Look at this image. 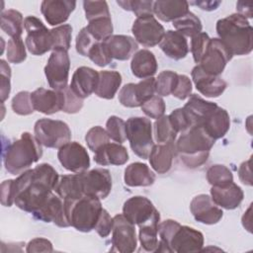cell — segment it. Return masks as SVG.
<instances>
[{
    "label": "cell",
    "mask_w": 253,
    "mask_h": 253,
    "mask_svg": "<svg viewBox=\"0 0 253 253\" xmlns=\"http://www.w3.org/2000/svg\"><path fill=\"white\" fill-rule=\"evenodd\" d=\"M112 248L111 251L120 253L134 252L137 245L134 224L129 222L124 214L114 216L112 229Z\"/></svg>",
    "instance_id": "obj_11"
},
{
    "label": "cell",
    "mask_w": 253,
    "mask_h": 253,
    "mask_svg": "<svg viewBox=\"0 0 253 253\" xmlns=\"http://www.w3.org/2000/svg\"><path fill=\"white\" fill-rule=\"evenodd\" d=\"M158 68L155 55L148 49L137 50L131 58L130 69L132 74L137 78L152 77Z\"/></svg>",
    "instance_id": "obj_28"
},
{
    "label": "cell",
    "mask_w": 253,
    "mask_h": 253,
    "mask_svg": "<svg viewBox=\"0 0 253 253\" xmlns=\"http://www.w3.org/2000/svg\"><path fill=\"white\" fill-rule=\"evenodd\" d=\"M54 191L63 201L75 200L84 196L79 173L59 176Z\"/></svg>",
    "instance_id": "obj_32"
},
{
    "label": "cell",
    "mask_w": 253,
    "mask_h": 253,
    "mask_svg": "<svg viewBox=\"0 0 253 253\" xmlns=\"http://www.w3.org/2000/svg\"><path fill=\"white\" fill-rule=\"evenodd\" d=\"M117 3L124 10L133 12L136 18L145 15H153L154 1L151 0H118Z\"/></svg>",
    "instance_id": "obj_41"
},
{
    "label": "cell",
    "mask_w": 253,
    "mask_h": 253,
    "mask_svg": "<svg viewBox=\"0 0 253 253\" xmlns=\"http://www.w3.org/2000/svg\"><path fill=\"white\" fill-rule=\"evenodd\" d=\"M103 43L111 58L117 60H127L138 49L136 41L126 35H112Z\"/></svg>",
    "instance_id": "obj_22"
},
{
    "label": "cell",
    "mask_w": 253,
    "mask_h": 253,
    "mask_svg": "<svg viewBox=\"0 0 253 253\" xmlns=\"http://www.w3.org/2000/svg\"><path fill=\"white\" fill-rule=\"evenodd\" d=\"M210 41H211L210 36L205 32H201V33L195 35L194 37H192L191 52L193 54V58H194L195 62H197V63L200 62L201 58L203 57L204 53L206 52V50L208 48Z\"/></svg>",
    "instance_id": "obj_50"
},
{
    "label": "cell",
    "mask_w": 253,
    "mask_h": 253,
    "mask_svg": "<svg viewBox=\"0 0 253 253\" xmlns=\"http://www.w3.org/2000/svg\"><path fill=\"white\" fill-rule=\"evenodd\" d=\"M189 12V2L184 0L154 1L153 14L163 22H173Z\"/></svg>",
    "instance_id": "obj_29"
},
{
    "label": "cell",
    "mask_w": 253,
    "mask_h": 253,
    "mask_svg": "<svg viewBox=\"0 0 253 253\" xmlns=\"http://www.w3.org/2000/svg\"><path fill=\"white\" fill-rule=\"evenodd\" d=\"M63 203L70 226L81 232H90L95 228L103 211L100 199L84 195L75 200H64Z\"/></svg>",
    "instance_id": "obj_4"
},
{
    "label": "cell",
    "mask_w": 253,
    "mask_h": 253,
    "mask_svg": "<svg viewBox=\"0 0 253 253\" xmlns=\"http://www.w3.org/2000/svg\"><path fill=\"white\" fill-rule=\"evenodd\" d=\"M217 107L213 102L206 101L197 94L189 97L188 102L183 107L190 123L193 126H201L206 118Z\"/></svg>",
    "instance_id": "obj_25"
},
{
    "label": "cell",
    "mask_w": 253,
    "mask_h": 253,
    "mask_svg": "<svg viewBox=\"0 0 253 253\" xmlns=\"http://www.w3.org/2000/svg\"><path fill=\"white\" fill-rule=\"evenodd\" d=\"M42 155L40 141L30 132H23L21 137L11 142L4 152L5 169L12 175H20L30 169Z\"/></svg>",
    "instance_id": "obj_3"
},
{
    "label": "cell",
    "mask_w": 253,
    "mask_h": 253,
    "mask_svg": "<svg viewBox=\"0 0 253 253\" xmlns=\"http://www.w3.org/2000/svg\"><path fill=\"white\" fill-rule=\"evenodd\" d=\"M26 44L21 37L11 38L7 43V59L11 63L19 64L22 63L26 57Z\"/></svg>",
    "instance_id": "obj_42"
},
{
    "label": "cell",
    "mask_w": 253,
    "mask_h": 253,
    "mask_svg": "<svg viewBox=\"0 0 253 253\" xmlns=\"http://www.w3.org/2000/svg\"><path fill=\"white\" fill-rule=\"evenodd\" d=\"M85 141L89 149L95 153L101 146L110 141V137L105 128L100 126H96L87 131Z\"/></svg>",
    "instance_id": "obj_44"
},
{
    "label": "cell",
    "mask_w": 253,
    "mask_h": 253,
    "mask_svg": "<svg viewBox=\"0 0 253 253\" xmlns=\"http://www.w3.org/2000/svg\"><path fill=\"white\" fill-rule=\"evenodd\" d=\"M180 223L173 219H166L158 224L159 246L157 252H172L170 248V241L175 231L180 227Z\"/></svg>",
    "instance_id": "obj_36"
},
{
    "label": "cell",
    "mask_w": 253,
    "mask_h": 253,
    "mask_svg": "<svg viewBox=\"0 0 253 253\" xmlns=\"http://www.w3.org/2000/svg\"><path fill=\"white\" fill-rule=\"evenodd\" d=\"M211 197L219 208L234 210L243 201L244 193L237 184L230 182L222 186H211Z\"/></svg>",
    "instance_id": "obj_21"
},
{
    "label": "cell",
    "mask_w": 253,
    "mask_h": 253,
    "mask_svg": "<svg viewBox=\"0 0 253 253\" xmlns=\"http://www.w3.org/2000/svg\"><path fill=\"white\" fill-rule=\"evenodd\" d=\"M98 80V71L91 67L80 66L74 71L69 87L76 96L85 99L92 93H95Z\"/></svg>",
    "instance_id": "obj_19"
},
{
    "label": "cell",
    "mask_w": 253,
    "mask_h": 253,
    "mask_svg": "<svg viewBox=\"0 0 253 253\" xmlns=\"http://www.w3.org/2000/svg\"><path fill=\"white\" fill-rule=\"evenodd\" d=\"M177 132L172 127L168 116H162L154 123V137L158 143L175 141Z\"/></svg>",
    "instance_id": "obj_38"
},
{
    "label": "cell",
    "mask_w": 253,
    "mask_h": 253,
    "mask_svg": "<svg viewBox=\"0 0 253 253\" xmlns=\"http://www.w3.org/2000/svg\"><path fill=\"white\" fill-rule=\"evenodd\" d=\"M98 42L91 36V34L88 32L87 28L84 27L80 30L76 37V51L81 54L82 56H88V53L90 49L94 46L95 43Z\"/></svg>",
    "instance_id": "obj_52"
},
{
    "label": "cell",
    "mask_w": 253,
    "mask_h": 253,
    "mask_svg": "<svg viewBox=\"0 0 253 253\" xmlns=\"http://www.w3.org/2000/svg\"><path fill=\"white\" fill-rule=\"evenodd\" d=\"M11 182L12 179H9L3 181L1 184V204L4 207H11L14 204L11 193Z\"/></svg>",
    "instance_id": "obj_61"
},
{
    "label": "cell",
    "mask_w": 253,
    "mask_h": 253,
    "mask_svg": "<svg viewBox=\"0 0 253 253\" xmlns=\"http://www.w3.org/2000/svg\"><path fill=\"white\" fill-rule=\"evenodd\" d=\"M251 159L242 162L238 169V177L240 181L247 186H252V175H251V168H250Z\"/></svg>",
    "instance_id": "obj_60"
},
{
    "label": "cell",
    "mask_w": 253,
    "mask_h": 253,
    "mask_svg": "<svg viewBox=\"0 0 253 253\" xmlns=\"http://www.w3.org/2000/svg\"><path fill=\"white\" fill-rule=\"evenodd\" d=\"M53 39V50L56 48H63L68 50L71 43L72 27L68 24L57 26L51 29Z\"/></svg>",
    "instance_id": "obj_45"
},
{
    "label": "cell",
    "mask_w": 253,
    "mask_h": 253,
    "mask_svg": "<svg viewBox=\"0 0 253 253\" xmlns=\"http://www.w3.org/2000/svg\"><path fill=\"white\" fill-rule=\"evenodd\" d=\"M172 23L176 31L182 34L184 37L192 38L195 35L201 33L203 28L201 20L190 11Z\"/></svg>",
    "instance_id": "obj_35"
},
{
    "label": "cell",
    "mask_w": 253,
    "mask_h": 253,
    "mask_svg": "<svg viewBox=\"0 0 253 253\" xmlns=\"http://www.w3.org/2000/svg\"><path fill=\"white\" fill-rule=\"evenodd\" d=\"M190 211L194 218L204 224H215L223 215L221 208L207 194H200L194 197L190 204Z\"/></svg>",
    "instance_id": "obj_15"
},
{
    "label": "cell",
    "mask_w": 253,
    "mask_h": 253,
    "mask_svg": "<svg viewBox=\"0 0 253 253\" xmlns=\"http://www.w3.org/2000/svg\"><path fill=\"white\" fill-rule=\"evenodd\" d=\"M11 107L14 113L20 116H28L33 114L35 109L32 103L31 93L28 91H21L16 94L12 99Z\"/></svg>",
    "instance_id": "obj_46"
},
{
    "label": "cell",
    "mask_w": 253,
    "mask_h": 253,
    "mask_svg": "<svg viewBox=\"0 0 253 253\" xmlns=\"http://www.w3.org/2000/svg\"><path fill=\"white\" fill-rule=\"evenodd\" d=\"M34 132L40 143L47 148H60L71 138L68 125L59 120L41 119L36 122Z\"/></svg>",
    "instance_id": "obj_6"
},
{
    "label": "cell",
    "mask_w": 253,
    "mask_h": 253,
    "mask_svg": "<svg viewBox=\"0 0 253 253\" xmlns=\"http://www.w3.org/2000/svg\"><path fill=\"white\" fill-rule=\"evenodd\" d=\"M83 194L106 199L112 191V177L110 171L105 168H95L90 171L79 173Z\"/></svg>",
    "instance_id": "obj_12"
},
{
    "label": "cell",
    "mask_w": 253,
    "mask_h": 253,
    "mask_svg": "<svg viewBox=\"0 0 253 253\" xmlns=\"http://www.w3.org/2000/svg\"><path fill=\"white\" fill-rule=\"evenodd\" d=\"M203 246V233L187 225H180L170 241L171 251L176 253L200 252Z\"/></svg>",
    "instance_id": "obj_16"
},
{
    "label": "cell",
    "mask_w": 253,
    "mask_h": 253,
    "mask_svg": "<svg viewBox=\"0 0 253 253\" xmlns=\"http://www.w3.org/2000/svg\"><path fill=\"white\" fill-rule=\"evenodd\" d=\"M134 92L138 104L141 106L144 102L149 100L156 93L155 78H145L134 84Z\"/></svg>",
    "instance_id": "obj_48"
},
{
    "label": "cell",
    "mask_w": 253,
    "mask_h": 253,
    "mask_svg": "<svg viewBox=\"0 0 253 253\" xmlns=\"http://www.w3.org/2000/svg\"><path fill=\"white\" fill-rule=\"evenodd\" d=\"M94 160L102 166L107 165H124L128 160L126 148L121 143L108 142L101 146L94 155Z\"/></svg>",
    "instance_id": "obj_26"
},
{
    "label": "cell",
    "mask_w": 253,
    "mask_h": 253,
    "mask_svg": "<svg viewBox=\"0 0 253 253\" xmlns=\"http://www.w3.org/2000/svg\"><path fill=\"white\" fill-rule=\"evenodd\" d=\"M193 82L197 90L209 98L219 97L227 87V83L219 76L206 73L199 65H196L191 72Z\"/></svg>",
    "instance_id": "obj_17"
},
{
    "label": "cell",
    "mask_w": 253,
    "mask_h": 253,
    "mask_svg": "<svg viewBox=\"0 0 253 253\" xmlns=\"http://www.w3.org/2000/svg\"><path fill=\"white\" fill-rule=\"evenodd\" d=\"M192 90L191 79L185 74H178V80L172 95L179 100H185L191 96Z\"/></svg>",
    "instance_id": "obj_56"
},
{
    "label": "cell",
    "mask_w": 253,
    "mask_h": 253,
    "mask_svg": "<svg viewBox=\"0 0 253 253\" xmlns=\"http://www.w3.org/2000/svg\"><path fill=\"white\" fill-rule=\"evenodd\" d=\"M192 4L199 6L202 10L212 11V10H215L221 4V2L220 1H198V2H193Z\"/></svg>",
    "instance_id": "obj_63"
},
{
    "label": "cell",
    "mask_w": 253,
    "mask_h": 253,
    "mask_svg": "<svg viewBox=\"0 0 253 253\" xmlns=\"http://www.w3.org/2000/svg\"><path fill=\"white\" fill-rule=\"evenodd\" d=\"M31 99L35 111L44 115H52L62 111L63 94L61 90L38 88L31 93Z\"/></svg>",
    "instance_id": "obj_18"
},
{
    "label": "cell",
    "mask_w": 253,
    "mask_h": 253,
    "mask_svg": "<svg viewBox=\"0 0 253 253\" xmlns=\"http://www.w3.org/2000/svg\"><path fill=\"white\" fill-rule=\"evenodd\" d=\"M75 7V1L44 0L41 4V12L48 25L58 26L68 20Z\"/></svg>",
    "instance_id": "obj_20"
},
{
    "label": "cell",
    "mask_w": 253,
    "mask_h": 253,
    "mask_svg": "<svg viewBox=\"0 0 253 253\" xmlns=\"http://www.w3.org/2000/svg\"><path fill=\"white\" fill-rule=\"evenodd\" d=\"M178 80V73L171 70L160 72L155 79L156 94L158 96H169L175 89Z\"/></svg>",
    "instance_id": "obj_39"
},
{
    "label": "cell",
    "mask_w": 253,
    "mask_h": 253,
    "mask_svg": "<svg viewBox=\"0 0 253 253\" xmlns=\"http://www.w3.org/2000/svg\"><path fill=\"white\" fill-rule=\"evenodd\" d=\"M236 10L237 14L243 16L244 18H252V10H251V5L248 3H243V2H237L236 4Z\"/></svg>",
    "instance_id": "obj_62"
},
{
    "label": "cell",
    "mask_w": 253,
    "mask_h": 253,
    "mask_svg": "<svg viewBox=\"0 0 253 253\" xmlns=\"http://www.w3.org/2000/svg\"><path fill=\"white\" fill-rule=\"evenodd\" d=\"M87 30L97 42H103L113 34V23L111 17L95 19L89 22Z\"/></svg>",
    "instance_id": "obj_37"
},
{
    "label": "cell",
    "mask_w": 253,
    "mask_h": 253,
    "mask_svg": "<svg viewBox=\"0 0 253 253\" xmlns=\"http://www.w3.org/2000/svg\"><path fill=\"white\" fill-rule=\"evenodd\" d=\"M214 141L202 126H193L175 142L176 153L188 168H197L207 162Z\"/></svg>",
    "instance_id": "obj_2"
},
{
    "label": "cell",
    "mask_w": 253,
    "mask_h": 253,
    "mask_svg": "<svg viewBox=\"0 0 253 253\" xmlns=\"http://www.w3.org/2000/svg\"><path fill=\"white\" fill-rule=\"evenodd\" d=\"M215 29L232 55H245L252 51L253 28L243 16L236 13L219 19Z\"/></svg>",
    "instance_id": "obj_1"
},
{
    "label": "cell",
    "mask_w": 253,
    "mask_h": 253,
    "mask_svg": "<svg viewBox=\"0 0 253 253\" xmlns=\"http://www.w3.org/2000/svg\"><path fill=\"white\" fill-rule=\"evenodd\" d=\"M124 180L129 187H148L154 183L155 174L146 164L133 162L125 169Z\"/></svg>",
    "instance_id": "obj_30"
},
{
    "label": "cell",
    "mask_w": 253,
    "mask_h": 253,
    "mask_svg": "<svg viewBox=\"0 0 253 253\" xmlns=\"http://www.w3.org/2000/svg\"><path fill=\"white\" fill-rule=\"evenodd\" d=\"M159 47L170 58L179 60L185 58L189 52V45L186 37L177 31L168 30L165 32Z\"/></svg>",
    "instance_id": "obj_24"
},
{
    "label": "cell",
    "mask_w": 253,
    "mask_h": 253,
    "mask_svg": "<svg viewBox=\"0 0 253 253\" xmlns=\"http://www.w3.org/2000/svg\"><path fill=\"white\" fill-rule=\"evenodd\" d=\"M207 180L211 186H222L233 182L232 172L224 165L215 164L207 171Z\"/></svg>",
    "instance_id": "obj_40"
},
{
    "label": "cell",
    "mask_w": 253,
    "mask_h": 253,
    "mask_svg": "<svg viewBox=\"0 0 253 253\" xmlns=\"http://www.w3.org/2000/svg\"><path fill=\"white\" fill-rule=\"evenodd\" d=\"M113 225H114V217H112L110 215V213L103 209L99 219L95 225L94 230H96V232L103 238L109 236V234L112 232L113 229Z\"/></svg>",
    "instance_id": "obj_58"
},
{
    "label": "cell",
    "mask_w": 253,
    "mask_h": 253,
    "mask_svg": "<svg viewBox=\"0 0 253 253\" xmlns=\"http://www.w3.org/2000/svg\"><path fill=\"white\" fill-rule=\"evenodd\" d=\"M131 33L136 42L144 47H153L160 43L165 30L153 15H145L134 20Z\"/></svg>",
    "instance_id": "obj_10"
},
{
    "label": "cell",
    "mask_w": 253,
    "mask_h": 253,
    "mask_svg": "<svg viewBox=\"0 0 253 253\" xmlns=\"http://www.w3.org/2000/svg\"><path fill=\"white\" fill-rule=\"evenodd\" d=\"M126 139L135 155L147 159L154 145L152 124L144 117H131L126 122Z\"/></svg>",
    "instance_id": "obj_5"
},
{
    "label": "cell",
    "mask_w": 253,
    "mask_h": 253,
    "mask_svg": "<svg viewBox=\"0 0 253 253\" xmlns=\"http://www.w3.org/2000/svg\"><path fill=\"white\" fill-rule=\"evenodd\" d=\"M232 56L227 46L219 39L213 38L211 39L208 48L198 65L206 73L219 76Z\"/></svg>",
    "instance_id": "obj_9"
},
{
    "label": "cell",
    "mask_w": 253,
    "mask_h": 253,
    "mask_svg": "<svg viewBox=\"0 0 253 253\" xmlns=\"http://www.w3.org/2000/svg\"><path fill=\"white\" fill-rule=\"evenodd\" d=\"M142 112L150 119H159L165 113L166 106L160 96H153L140 106Z\"/></svg>",
    "instance_id": "obj_49"
},
{
    "label": "cell",
    "mask_w": 253,
    "mask_h": 253,
    "mask_svg": "<svg viewBox=\"0 0 253 253\" xmlns=\"http://www.w3.org/2000/svg\"><path fill=\"white\" fill-rule=\"evenodd\" d=\"M0 78H1V88H0V95L1 101L4 103L10 94L11 91V68L9 64L4 60H0Z\"/></svg>",
    "instance_id": "obj_55"
},
{
    "label": "cell",
    "mask_w": 253,
    "mask_h": 253,
    "mask_svg": "<svg viewBox=\"0 0 253 253\" xmlns=\"http://www.w3.org/2000/svg\"><path fill=\"white\" fill-rule=\"evenodd\" d=\"M123 214L129 222L138 226L160 216L152 202L142 196H134L126 200L123 207Z\"/></svg>",
    "instance_id": "obj_14"
},
{
    "label": "cell",
    "mask_w": 253,
    "mask_h": 253,
    "mask_svg": "<svg viewBox=\"0 0 253 253\" xmlns=\"http://www.w3.org/2000/svg\"><path fill=\"white\" fill-rule=\"evenodd\" d=\"M106 131L111 139L118 143H123L126 139V122L117 117L111 116L106 123Z\"/></svg>",
    "instance_id": "obj_43"
},
{
    "label": "cell",
    "mask_w": 253,
    "mask_h": 253,
    "mask_svg": "<svg viewBox=\"0 0 253 253\" xmlns=\"http://www.w3.org/2000/svg\"><path fill=\"white\" fill-rule=\"evenodd\" d=\"M88 57L98 66L104 67L111 63L112 58L109 55L103 42H98L94 44V46L90 49L88 53Z\"/></svg>",
    "instance_id": "obj_54"
},
{
    "label": "cell",
    "mask_w": 253,
    "mask_h": 253,
    "mask_svg": "<svg viewBox=\"0 0 253 253\" xmlns=\"http://www.w3.org/2000/svg\"><path fill=\"white\" fill-rule=\"evenodd\" d=\"M168 118H169V121H170V124H171L172 127L174 128V130L177 133L178 132H184L192 126V125L190 123V120H189L188 116L186 115L183 108L175 109L168 116Z\"/></svg>",
    "instance_id": "obj_53"
},
{
    "label": "cell",
    "mask_w": 253,
    "mask_h": 253,
    "mask_svg": "<svg viewBox=\"0 0 253 253\" xmlns=\"http://www.w3.org/2000/svg\"><path fill=\"white\" fill-rule=\"evenodd\" d=\"M175 154V141L154 144L148 156L150 166L158 174H165L171 169Z\"/></svg>",
    "instance_id": "obj_23"
},
{
    "label": "cell",
    "mask_w": 253,
    "mask_h": 253,
    "mask_svg": "<svg viewBox=\"0 0 253 253\" xmlns=\"http://www.w3.org/2000/svg\"><path fill=\"white\" fill-rule=\"evenodd\" d=\"M27 37L25 40L28 50L34 55H42L53 50V39L51 30L35 16H28L24 21Z\"/></svg>",
    "instance_id": "obj_7"
},
{
    "label": "cell",
    "mask_w": 253,
    "mask_h": 253,
    "mask_svg": "<svg viewBox=\"0 0 253 253\" xmlns=\"http://www.w3.org/2000/svg\"><path fill=\"white\" fill-rule=\"evenodd\" d=\"M70 69V59L66 49L52 50L44 67V74L48 85L53 90H62L67 87Z\"/></svg>",
    "instance_id": "obj_8"
},
{
    "label": "cell",
    "mask_w": 253,
    "mask_h": 253,
    "mask_svg": "<svg viewBox=\"0 0 253 253\" xmlns=\"http://www.w3.org/2000/svg\"><path fill=\"white\" fill-rule=\"evenodd\" d=\"M63 94L62 112L66 114H76L83 107V99L76 96L69 86L61 90Z\"/></svg>",
    "instance_id": "obj_51"
},
{
    "label": "cell",
    "mask_w": 253,
    "mask_h": 253,
    "mask_svg": "<svg viewBox=\"0 0 253 253\" xmlns=\"http://www.w3.org/2000/svg\"><path fill=\"white\" fill-rule=\"evenodd\" d=\"M205 130L214 139L223 137L230 127V118L226 110L216 107L201 125Z\"/></svg>",
    "instance_id": "obj_27"
},
{
    "label": "cell",
    "mask_w": 253,
    "mask_h": 253,
    "mask_svg": "<svg viewBox=\"0 0 253 253\" xmlns=\"http://www.w3.org/2000/svg\"><path fill=\"white\" fill-rule=\"evenodd\" d=\"M24 21L22 14L17 10L9 9L1 13V29L10 38L21 37L25 28Z\"/></svg>",
    "instance_id": "obj_34"
},
{
    "label": "cell",
    "mask_w": 253,
    "mask_h": 253,
    "mask_svg": "<svg viewBox=\"0 0 253 253\" xmlns=\"http://www.w3.org/2000/svg\"><path fill=\"white\" fill-rule=\"evenodd\" d=\"M122 75L115 70H102L99 72V80L95 95L99 98L111 100L115 97L122 84Z\"/></svg>",
    "instance_id": "obj_31"
},
{
    "label": "cell",
    "mask_w": 253,
    "mask_h": 253,
    "mask_svg": "<svg viewBox=\"0 0 253 253\" xmlns=\"http://www.w3.org/2000/svg\"><path fill=\"white\" fill-rule=\"evenodd\" d=\"M26 251L28 253H33V252H52L53 247L52 244L49 240L42 237L34 238L32 239L28 244Z\"/></svg>",
    "instance_id": "obj_59"
},
{
    "label": "cell",
    "mask_w": 253,
    "mask_h": 253,
    "mask_svg": "<svg viewBox=\"0 0 253 253\" xmlns=\"http://www.w3.org/2000/svg\"><path fill=\"white\" fill-rule=\"evenodd\" d=\"M57 158L60 164L72 173H82L90 167L89 154L77 141H69L58 148Z\"/></svg>",
    "instance_id": "obj_13"
},
{
    "label": "cell",
    "mask_w": 253,
    "mask_h": 253,
    "mask_svg": "<svg viewBox=\"0 0 253 253\" xmlns=\"http://www.w3.org/2000/svg\"><path fill=\"white\" fill-rule=\"evenodd\" d=\"M83 7L85 11V17L88 20V22L99 18L111 17L108 3L106 1L86 0L83 2Z\"/></svg>",
    "instance_id": "obj_47"
},
{
    "label": "cell",
    "mask_w": 253,
    "mask_h": 253,
    "mask_svg": "<svg viewBox=\"0 0 253 253\" xmlns=\"http://www.w3.org/2000/svg\"><path fill=\"white\" fill-rule=\"evenodd\" d=\"M119 101L123 106L127 108L140 107L135 96L134 83H127L122 87L121 91L119 92Z\"/></svg>",
    "instance_id": "obj_57"
},
{
    "label": "cell",
    "mask_w": 253,
    "mask_h": 253,
    "mask_svg": "<svg viewBox=\"0 0 253 253\" xmlns=\"http://www.w3.org/2000/svg\"><path fill=\"white\" fill-rule=\"evenodd\" d=\"M160 216L154 217L146 223L139 225L138 238L142 251L157 252L159 246L158 240V224Z\"/></svg>",
    "instance_id": "obj_33"
}]
</instances>
